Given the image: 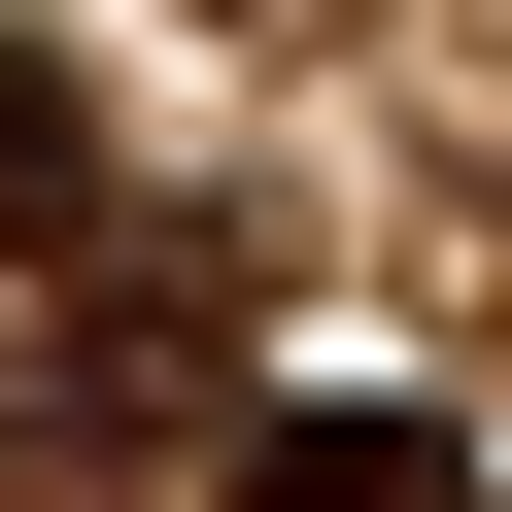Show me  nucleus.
<instances>
[{"instance_id": "obj_1", "label": "nucleus", "mask_w": 512, "mask_h": 512, "mask_svg": "<svg viewBox=\"0 0 512 512\" xmlns=\"http://www.w3.org/2000/svg\"><path fill=\"white\" fill-rule=\"evenodd\" d=\"M239 512H478V444H444V410H274Z\"/></svg>"}, {"instance_id": "obj_2", "label": "nucleus", "mask_w": 512, "mask_h": 512, "mask_svg": "<svg viewBox=\"0 0 512 512\" xmlns=\"http://www.w3.org/2000/svg\"><path fill=\"white\" fill-rule=\"evenodd\" d=\"M69 171H103V137H69V69H35V35H0V239H35Z\"/></svg>"}]
</instances>
